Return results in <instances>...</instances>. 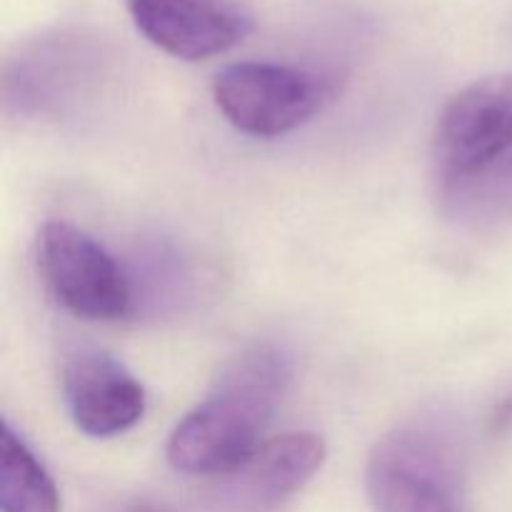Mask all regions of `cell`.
<instances>
[{"label":"cell","mask_w":512,"mask_h":512,"mask_svg":"<svg viewBox=\"0 0 512 512\" xmlns=\"http://www.w3.org/2000/svg\"><path fill=\"white\" fill-rule=\"evenodd\" d=\"M450 215L463 223L485 225L512 215V150L483 178L443 195Z\"/></svg>","instance_id":"obj_12"},{"label":"cell","mask_w":512,"mask_h":512,"mask_svg":"<svg viewBox=\"0 0 512 512\" xmlns=\"http://www.w3.org/2000/svg\"><path fill=\"white\" fill-rule=\"evenodd\" d=\"M463 440L440 413L395 425L373 445L365 490L375 512H470Z\"/></svg>","instance_id":"obj_2"},{"label":"cell","mask_w":512,"mask_h":512,"mask_svg":"<svg viewBox=\"0 0 512 512\" xmlns=\"http://www.w3.org/2000/svg\"><path fill=\"white\" fill-rule=\"evenodd\" d=\"M290 360L273 343H253L223 368L210 393L175 425L168 463L193 478L225 480L265 445L288 393Z\"/></svg>","instance_id":"obj_1"},{"label":"cell","mask_w":512,"mask_h":512,"mask_svg":"<svg viewBox=\"0 0 512 512\" xmlns=\"http://www.w3.org/2000/svg\"><path fill=\"white\" fill-rule=\"evenodd\" d=\"M63 403L75 428L88 438L128 433L145 415V390L115 355L78 348L60 370Z\"/></svg>","instance_id":"obj_7"},{"label":"cell","mask_w":512,"mask_h":512,"mask_svg":"<svg viewBox=\"0 0 512 512\" xmlns=\"http://www.w3.org/2000/svg\"><path fill=\"white\" fill-rule=\"evenodd\" d=\"M0 512H60L53 478L8 420L0 430Z\"/></svg>","instance_id":"obj_10"},{"label":"cell","mask_w":512,"mask_h":512,"mask_svg":"<svg viewBox=\"0 0 512 512\" xmlns=\"http://www.w3.org/2000/svg\"><path fill=\"white\" fill-rule=\"evenodd\" d=\"M333 85L313 70L268 60H240L215 75L213 100L238 133L280 138L325 108Z\"/></svg>","instance_id":"obj_4"},{"label":"cell","mask_w":512,"mask_h":512,"mask_svg":"<svg viewBox=\"0 0 512 512\" xmlns=\"http://www.w3.org/2000/svg\"><path fill=\"white\" fill-rule=\"evenodd\" d=\"M512 150V75H485L448 100L433 133L440 195L470 185Z\"/></svg>","instance_id":"obj_5"},{"label":"cell","mask_w":512,"mask_h":512,"mask_svg":"<svg viewBox=\"0 0 512 512\" xmlns=\"http://www.w3.org/2000/svg\"><path fill=\"white\" fill-rule=\"evenodd\" d=\"M323 463L325 443L318 433L298 430L268 438L238 473L223 480V500L248 512L270 510L303 490Z\"/></svg>","instance_id":"obj_9"},{"label":"cell","mask_w":512,"mask_h":512,"mask_svg":"<svg viewBox=\"0 0 512 512\" xmlns=\"http://www.w3.org/2000/svg\"><path fill=\"white\" fill-rule=\"evenodd\" d=\"M110 55L83 30H48L5 58L3 108L23 118H65L103 88Z\"/></svg>","instance_id":"obj_3"},{"label":"cell","mask_w":512,"mask_h":512,"mask_svg":"<svg viewBox=\"0 0 512 512\" xmlns=\"http://www.w3.org/2000/svg\"><path fill=\"white\" fill-rule=\"evenodd\" d=\"M38 270L50 295L75 318L118 323L133 313L128 268L73 223L48 220L40 228Z\"/></svg>","instance_id":"obj_6"},{"label":"cell","mask_w":512,"mask_h":512,"mask_svg":"<svg viewBox=\"0 0 512 512\" xmlns=\"http://www.w3.org/2000/svg\"><path fill=\"white\" fill-rule=\"evenodd\" d=\"M115 512H170V510H165L163 505H153V503H130V505H123V508Z\"/></svg>","instance_id":"obj_13"},{"label":"cell","mask_w":512,"mask_h":512,"mask_svg":"<svg viewBox=\"0 0 512 512\" xmlns=\"http://www.w3.org/2000/svg\"><path fill=\"white\" fill-rule=\"evenodd\" d=\"M135 28L173 58L198 63L243 43L253 20L235 0H125Z\"/></svg>","instance_id":"obj_8"},{"label":"cell","mask_w":512,"mask_h":512,"mask_svg":"<svg viewBox=\"0 0 512 512\" xmlns=\"http://www.w3.org/2000/svg\"><path fill=\"white\" fill-rule=\"evenodd\" d=\"M128 275L133 285V310L148 308L150 313H173L193 295L195 275L188 258L165 240L140 248Z\"/></svg>","instance_id":"obj_11"}]
</instances>
